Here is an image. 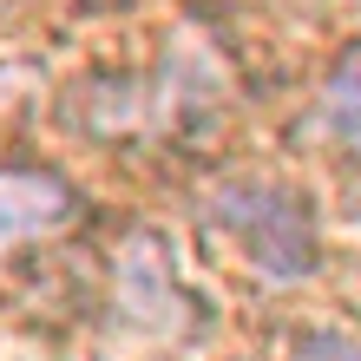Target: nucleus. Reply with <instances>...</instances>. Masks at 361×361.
I'll return each mask as SVG.
<instances>
[{"label":"nucleus","mask_w":361,"mask_h":361,"mask_svg":"<svg viewBox=\"0 0 361 361\" xmlns=\"http://www.w3.org/2000/svg\"><path fill=\"white\" fill-rule=\"evenodd\" d=\"M210 217L263 283H302L315 269V217L283 184H224L210 197Z\"/></svg>","instance_id":"f257e3e1"},{"label":"nucleus","mask_w":361,"mask_h":361,"mask_svg":"<svg viewBox=\"0 0 361 361\" xmlns=\"http://www.w3.org/2000/svg\"><path fill=\"white\" fill-rule=\"evenodd\" d=\"M197 322V302L184 295L171 250H164L152 230L125 237V250L112 257V329H132L145 342H171Z\"/></svg>","instance_id":"f03ea898"},{"label":"nucleus","mask_w":361,"mask_h":361,"mask_svg":"<svg viewBox=\"0 0 361 361\" xmlns=\"http://www.w3.org/2000/svg\"><path fill=\"white\" fill-rule=\"evenodd\" d=\"M73 217H79V197H73L66 178L33 171V164L0 171V257H7V250H27V243L59 237Z\"/></svg>","instance_id":"7ed1b4c3"},{"label":"nucleus","mask_w":361,"mask_h":361,"mask_svg":"<svg viewBox=\"0 0 361 361\" xmlns=\"http://www.w3.org/2000/svg\"><path fill=\"white\" fill-rule=\"evenodd\" d=\"M322 125L329 138L342 145V158L361 164V39L342 47V59L329 66V86H322Z\"/></svg>","instance_id":"20e7f679"},{"label":"nucleus","mask_w":361,"mask_h":361,"mask_svg":"<svg viewBox=\"0 0 361 361\" xmlns=\"http://www.w3.org/2000/svg\"><path fill=\"white\" fill-rule=\"evenodd\" d=\"M289 361H361V335H342V329H309L302 342L289 348Z\"/></svg>","instance_id":"39448f33"}]
</instances>
